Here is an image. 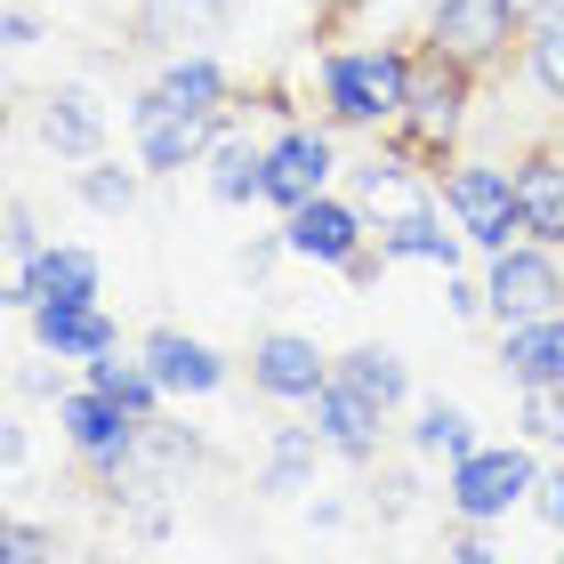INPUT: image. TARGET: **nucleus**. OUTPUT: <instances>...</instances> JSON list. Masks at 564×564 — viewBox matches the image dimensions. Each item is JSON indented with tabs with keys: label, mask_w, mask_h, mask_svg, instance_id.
<instances>
[{
	"label": "nucleus",
	"mask_w": 564,
	"mask_h": 564,
	"mask_svg": "<svg viewBox=\"0 0 564 564\" xmlns=\"http://www.w3.org/2000/svg\"><path fill=\"white\" fill-rule=\"evenodd\" d=\"M315 97H323L330 130H395L403 97H412V48H395V41L330 48L315 73Z\"/></svg>",
	"instance_id": "obj_1"
},
{
	"label": "nucleus",
	"mask_w": 564,
	"mask_h": 564,
	"mask_svg": "<svg viewBox=\"0 0 564 564\" xmlns=\"http://www.w3.org/2000/svg\"><path fill=\"white\" fill-rule=\"evenodd\" d=\"M435 194H444L452 226L468 235L476 267L500 259V250L532 242L524 235V202H517V162H476V153H452L444 170H435Z\"/></svg>",
	"instance_id": "obj_2"
},
{
	"label": "nucleus",
	"mask_w": 564,
	"mask_h": 564,
	"mask_svg": "<svg viewBox=\"0 0 564 564\" xmlns=\"http://www.w3.org/2000/svg\"><path fill=\"white\" fill-rule=\"evenodd\" d=\"M541 468H549V452H532L524 435H508V444H476L468 459H452V468H444V517L500 532L517 508H532Z\"/></svg>",
	"instance_id": "obj_3"
},
{
	"label": "nucleus",
	"mask_w": 564,
	"mask_h": 564,
	"mask_svg": "<svg viewBox=\"0 0 564 564\" xmlns=\"http://www.w3.org/2000/svg\"><path fill=\"white\" fill-rule=\"evenodd\" d=\"M57 412V435H65V452L82 459V476L89 484H106V492H121V484L138 476V452H145V420H130L113 395H97L89 379H73V388L48 403Z\"/></svg>",
	"instance_id": "obj_4"
},
{
	"label": "nucleus",
	"mask_w": 564,
	"mask_h": 564,
	"mask_svg": "<svg viewBox=\"0 0 564 564\" xmlns=\"http://www.w3.org/2000/svg\"><path fill=\"white\" fill-rule=\"evenodd\" d=\"M468 89H476V73L459 57L420 48V57H412V97H403V121H395V145L420 153L427 170H444L459 130H468Z\"/></svg>",
	"instance_id": "obj_5"
},
{
	"label": "nucleus",
	"mask_w": 564,
	"mask_h": 564,
	"mask_svg": "<svg viewBox=\"0 0 564 564\" xmlns=\"http://www.w3.org/2000/svg\"><path fill=\"white\" fill-rule=\"evenodd\" d=\"M282 250L323 274H355V282L379 274V242H371V218L355 194H315L306 210H291L282 218Z\"/></svg>",
	"instance_id": "obj_6"
},
{
	"label": "nucleus",
	"mask_w": 564,
	"mask_h": 564,
	"mask_svg": "<svg viewBox=\"0 0 564 564\" xmlns=\"http://www.w3.org/2000/svg\"><path fill=\"white\" fill-rule=\"evenodd\" d=\"M226 121L235 113H194V106H170L162 89H138L130 97V153L145 162V177H186L210 162V145L226 138Z\"/></svg>",
	"instance_id": "obj_7"
},
{
	"label": "nucleus",
	"mask_w": 564,
	"mask_h": 564,
	"mask_svg": "<svg viewBox=\"0 0 564 564\" xmlns=\"http://www.w3.org/2000/svg\"><path fill=\"white\" fill-rule=\"evenodd\" d=\"M484 306H492V330L564 315V250L517 242V250H500V259H484Z\"/></svg>",
	"instance_id": "obj_8"
},
{
	"label": "nucleus",
	"mask_w": 564,
	"mask_h": 564,
	"mask_svg": "<svg viewBox=\"0 0 564 564\" xmlns=\"http://www.w3.org/2000/svg\"><path fill=\"white\" fill-rule=\"evenodd\" d=\"M82 299H106V259L89 242H48L33 267H9V282H0V306L17 323L33 306H82Z\"/></svg>",
	"instance_id": "obj_9"
},
{
	"label": "nucleus",
	"mask_w": 564,
	"mask_h": 564,
	"mask_svg": "<svg viewBox=\"0 0 564 564\" xmlns=\"http://www.w3.org/2000/svg\"><path fill=\"white\" fill-rule=\"evenodd\" d=\"M330 371H339V355H323L306 330H259L250 339V395H267L274 412H306L330 388Z\"/></svg>",
	"instance_id": "obj_10"
},
{
	"label": "nucleus",
	"mask_w": 564,
	"mask_h": 564,
	"mask_svg": "<svg viewBox=\"0 0 564 564\" xmlns=\"http://www.w3.org/2000/svg\"><path fill=\"white\" fill-rule=\"evenodd\" d=\"M330 177H339V145H330V130L291 121V130L267 138V210L274 218H291L315 194H330Z\"/></svg>",
	"instance_id": "obj_11"
},
{
	"label": "nucleus",
	"mask_w": 564,
	"mask_h": 564,
	"mask_svg": "<svg viewBox=\"0 0 564 564\" xmlns=\"http://www.w3.org/2000/svg\"><path fill=\"white\" fill-rule=\"evenodd\" d=\"M508 41H524L517 0H435V17H427V48L459 57L468 73L500 65V57H508Z\"/></svg>",
	"instance_id": "obj_12"
},
{
	"label": "nucleus",
	"mask_w": 564,
	"mask_h": 564,
	"mask_svg": "<svg viewBox=\"0 0 564 564\" xmlns=\"http://www.w3.org/2000/svg\"><path fill=\"white\" fill-rule=\"evenodd\" d=\"M138 355L153 364V379H162L170 403H210V395H226V379H235V364H226L202 330H177V323H153L138 339Z\"/></svg>",
	"instance_id": "obj_13"
},
{
	"label": "nucleus",
	"mask_w": 564,
	"mask_h": 564,
	"mask_svg": "<svg viewBox=\"0 0 564 564\" xmlns=\"http://www.w3.org/2000/svg\"><path fill=\"white\" fill-rule=\"evenodd\" d=\"M306 420H315V435L330 444V459H339V468H355V476H371V468H379V452H388V427H395L388 412H379V403L355 395L339 371H330V388L306 403Z\"/></svg>",
	"instance_id": "obj_14"
},
{
	"label": "nucleus",
	"mask_w": 564,
	"mask_h": 564,
	"mask_svg": "<svg viewBox=\"0 0 564 564\" xmlns=\"http://www.w3.org/2000/svg\"><path fill=\"white\" fill-rule=\"evenodd\" d=\"M24 339H33V355H48V364H97V355L121 347V323L106 299H82V306H33L24 315Z\"/></svg>",
	"instance_id": "obj_15"
},
{
	"label": "nucleus",
	"mask_w": 564,
	"mask_h": 564,
	"mask_svg": "<svg viewBox=\"0 0 564 564\" xmlns=\"http://www.w3.org/2000/svg\"><path fill=\"white\" fill-rule=\"evenodd\" d=\"M355 202H364V218L371 226H395V218H420V210H435V177H427V162L420 153H403V145H388V153H371L364 170H355V186H347Z\"/></svg>",
	"instance_id": "obj_16"
},
{
	"label": "nucleus",
	"mask_w": 564,
	"mask_h": 564,
	"mask_svg": "<svg viewBox=\"0 0 564 564\" xmlns=\"http://www.w3.org/2000/svg\"><path fill=\"white\" fill-rule=\"evenodd\" d=\"M33 130H41V145L57 153V162H97V153H106L113 113H106V97H97L89 82H65V89H48V97H41Z\"/></svg>",
	"instance_id": "obj_17"
},
{
	"label": "nucleus",
	"mask_w": 564,
	"mask_h": 564,
	"mask_svg": "<svg viewBox=\"0 0 564 564\" xmlns=\"http://www.w3.org/2000/svg\"><path fill=\"white\" fill-rule=\"evenodd\" d=\"M371 242H379V267H435V274H459L476 259L468 235L452 226V210L435 202V210L420 218H395V226H371Z\"/></svg>",
	"instance_id": "obj_18"
},
{
	"label": "nucleus",
	"mask_w": 564,
	"mask_h": 564,
	"mask_svg": "<svg viewBox=\"0 0 564 564\" xmlns=\"http://www.w3.org/2000/svg\"><path fill=\"white\" fill-rule=\"evenodd\" d=\"M330 468V444L315 435V420H282L267 427V452H259V500H299V492H315Z\"/></svg>",
	"instance_id": "obj_19"
},
{
	"label": "nucleus",
	"mask_w": 564,
	"mask_h": 564,
	"mask_svg": "<svg viewBox=\"0 0 564 564\" xmlns=\"http://www.w3.org/2000/svg\"><path fill=\"white\" fill-rule=\"evenodd\" d=\"M476 444H484V427L459 395H420L412 412H403V452H412L420 468H452V459H468Z\"/></svg>",
	"instance_id": "obj_20"
},
{
	"label": "nucleus",
	"mask_w": 564,
	"mask_h": 564,
	"mask_svg": "<svg viewBox=\"0 0 564 564\" xmlns=\"http://www.w3.org/2000/svg\"><path fill=\"white\" fill-rule=\"evenodd\" d=\"M202 186H210L218 210H250V202H267V138H250L242 121H226V138L210 145V162H202Z\"/></svg>",
	"instance_id": "obj_21"
},
{
	"label": "nucleus",
	"mask_w": 564,
	"mask_h": 564,
	"mask_svg": "<svg viewBox=\"0 0 564 564\" xmlns=\"http://www.w3.org/2000/svg\"><path fill=\"white\" fill-rule=\"evenodd\" d=\"M339 379L364 403H379L388 420H403L420 403V388H412V364H403V347H388V339H355L347 355H339Z\"/></svg>",
	"instance_id": "obj_22"
},
{
	"label": "nucleus",
	"mask_w": 564,
	"mask_h": 564,
	"mask_svg": "<svg viewBox=\"0 0 564 564\" xmlns=\"http://www.w3.org/2000/svg\"><path fill=\"white\" fill-rule=\"evenodd\" d=\"M517 202H524V235L564 250V153H556V138L517 153Z\"/></svg>",
	"instance_id": "obj_23"
},
{
	"label": "nucleus",
	"mask_w": 564,
	"mask_h": 564,
	"mask_svg": "<svg viewBox=\"0 0 564 564\" xmlns=\"http://www.w3.org/2000/svg\"><path fill=\"white\" fill-rule=\"evenodd\" d=\"M500 379L508 388H564V315L500 330Z\"/></svg>",
	"instance_id": "obj_24"
},
{
	"label": "nucleus",
	"mask_w": 564,
	"mask_h": 564,
	"mask_svg": "<svg viewBox=\"0 0 564 564\" xmlns=\"http://www.w3.org/2000/svg\"><path fill=\"white\" fill-rule=\"evenodd\" d=\"M82 379H89L97 395H113L121 412H130V420H145V427H153V420L170 412L162 379H153V364H145L138 347H130V355H121V347H113V355H97V364H82Z\"/></svg>",
	"instance_id": "obj_25"
},
{
	"label": "nucleus",
	"mask_w": 564,
	"mask_h": 564,
	"mask_svg": "<svg viewBox=\"0 0 564 564\" xmlns=\"http://www.w3.org/2000/svg\"><path fill=\"white\" fill-rule=\"evenodd\" d=\"M153 89H162L170 106H194V113H226V97H235L226 65L202 57V48H170V65L153 73Z\"/></svg>",
	"instance_id": "obj_26"
},
{
	"label": "nucleus",
	"mask_w": 564,
	"mask_h": 564,
	"mask_svg": "<svg viewBox=\"0 0 564 564\" xmlns=\"http://www.w3.org/2000/svg\"><path fill=\"white\" fill-rule=\"evenodd\" d=\"M235 17V0H138V41L145 48H186L194 33Z\"/></svg>",
	"instance_id": "obj_27"
},
{
	"label": "nucleus",
	"mask_w": 564,
	"mask_h": 564,
	"mask_svg": "<svg viewBox=\"0 0 564 564\" xmlns=\"http://www.w3.org/2000/svg\"><path fill=\"white\" fill-rule=\"evenodd\" d=\"M138 194H145V162H113V153H97V162L73 170V202L97 210V218H130Z\"/></svg>",
	"instance_id": "obj_28"
},
{
	"label": "nucleus",
	"mask_w": 564,
	"mask_h": 564,
	"mask_svg": "<svg viewBox=\"0 0 564 564\" xmlns=\"http://www.w3.org/2000/svg\"><path fill=\"white\" fill-rule=\"evenodd\" d=\"M524 73H532V89H541L549 106H564V9L524 24Z\"/></svg>",
	"instance_id": "obj_29"
},
{
	"label": "nucleus",
	"mask_w": 564,
	"mask_h": 564,
	"mask_svg": "<svg viewBox=\"0 0 564 564\" xmlns=\"http://www.w3.org/2000/svg\"><path fill=\"white\" fill-rule=\"evenodd\" d=\"M517 435L532 452L564 459V388H517Z\"/></svg>",
	"instance_id": "obj_30"
},
{
	"label": "nucleus",
	"mask_w": 564,
	"mask_h": 564,
	"mask_svg": "<svg viewBox=\"0 0 564 564\" xmlns=\"http://www.w3.org/2000/svg\"><path fill=\"white\" fill-rule=\"evenodd\" d=\"M0 564H57V524L9 517V524H0Z\"/></svg>",
	"instance_id": "obj_31"
},
{
	"label": "nucleus",
	"mask_w": 564,
	"mask_h": 564,
	"mask_svg": "<svg viewBox=\"0 0 564 564\" xmlns=\"http://www.w3.org/2000/svg\"><path fill=\"white\" fill-rule=\"evenodd\" d=\"M0 250H9V267H33L48 235H41V218H33V202H9V226H0Z\"/></svg>",
	"instance_id": "obj_32"
},
{
	"label": "nucleus",
	"mask_w": 564,
	"mask_h": 564,
	"mask_svg": "<svg viewBox=\"0 0 564 564\" xmlns=\"http://www.w3.org/2000/svg\"><path fill=\"white\" fill-rule=\"evenodd\" d=\"M371 508H379V517H412V508H420V476L412 468H371Z\"/></svg>",
	"instance_id": "obj_33"
},
{
	"label": "nucleus",
	"mask_w": 564,
	"mask_h": 564,
	"mask_svg": "<svg viewBox=\"0 0 564 564\" xmlns=\"http://www.w3.org/2000/svg\"><path fill=\"white\" fill-rule=\"evenodd\" d=\"M435 564H500L492 524H452V532H444V549H435Z\"/></svg>",
	"instance_id": "obj_34"
},
{
	"label": "nucleus",
	"mask_w": 564,
	"mask_h": 564,
	"mask_svg": "<svg viewBox=\"0 0 564 564\" xmlns=\"http://www.w3.org/2000/svg\"><path fill=\"white\" fill-rule=\"evenodd\" d=\"M444 315L452 323H492V306H484V274H444Z\"/></svg>",
	"instance_id": "obj_35"
},
{
	"label": "nucleus",
	"mask_w": 564,
	"mask_h": 564,
	"mask_svg": "<svg viewBox=\"0 0 564 564\" xmlns=\"http://www.w3.org/2000/svg\"><path fill=\"white\" fill-rule=\"evenodd\" d=\"M532 517H541L556 541H564V459H549L541 468V484H532Z\"/></svg>",
	"instance_id": "obj_36"
},
{
	"label": "nucleus",
	"mask_w": 564,
	"mask_h": 564,
	"mask_svg": "<svg viewBox=\"0 0 564 564\" xmlns=\"http://www.w3.org/2000/svg\"><path fill=\"white\" fill-rule=\"evenodd\" d=\"M0 459H9V476H24V459H33V435H24V420L0 427Z\"/></svg>",
	"instance_id": "obj_37"
},
{
	"label": "nucleus",
	"mask_w": 564,
	"mask_h": 564,
	"mask_svg": "<svg viewBox=\"0 0 564 564\" xmlns=\"http://www.w3.org/2000/svg\"><path fill=\"white\" fill-rule=\"evenodd\" d=\"M0 33H9V48H33V41H41V17H33V9H9Z\"/></svg>",
	"instance_id": "obj_38"
},
{
	"label": "nucleus",
	"mask_w": 564,
	"mask_h": 564,
	"mask_svg": "<svg viewBox=\"0 0 564 564\" xmlns=\"http://www.w3.org/2000/svg\"><path fill=\"white\" fill-rule=\"evenodd\" d=\"M306 524H315V532H339V524H347V500H306Z\"/></svg>",
	"instance_id": "obj_39"
},
{
	"label": "nucleus",
	"mask_w": 564,
	"mask_h": 564,
	"mask_svg": "<svg viewBox=\"0 0 564 564\" xmlns=\"http://www.w3.org/2000/svg\"><path fill=\"white\" fill-rule=\"evenodd\" d=\"M556 9H564V0H517V17H524V24H532V17H556Z\"/></svg>",
	"instance_id": "obj_40"
},
{
	"label": "nucleus",
	"mask_w": 564,
	"mask_h": 564,
	"mask_svg": "<svg viewBox=\"0 0 564 564\" xmlns=\"http://www.w3.org/2000/svg\"><path fill=\"white\" fill-rule=\"evenodd\" d=\"M549 564H564V541H556V556H549Z\"/></svg>",
	"instance_id": "obj_41"
},
{
	"label": "nucleus",
	"mask_w": 564,
	"mask_h": 564,
	"mask_svg": "<svg viewBox=\"0 0 564 564\" xmlns=\"http://www.w3.org/2000/svg\"><path fill=\"white\" fill-rule=\"evenodd\" d=\"M556 153H564V138H556Z\"/></svg>",
	"instance_id": "obj_42"
}]
</instances>
